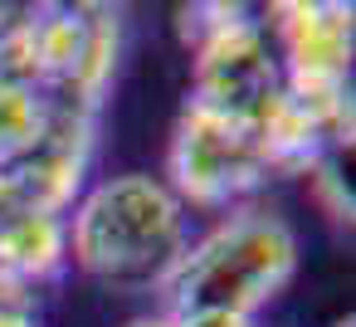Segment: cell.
I'll return each mask as SVG.
<instances>
[{"label":"cell","mask_w":356,"mask_h":327,"mask_svg":"<svg viewBox=\"0 0 356 327\" xmlns=\"http://www.w3.org/2000/svg\"><path fill=\"white\" fill-rule=\"evenodd\" d=\"M0 327H40V322H35V312H6Z\"/></svg>","instance_id":"9c48e42d"},{"label":"cell","mask_w":356,"mask_h":327,"mask_svg":"<svg viewBox=\"0 0 356 327\" xmlns=\"http://www.w3.org/2000/svg\"><path fill=\"white\" fill-rule=\"evenodd\" d=\"M332 327H356V322H351V317H341V322H332Z\"/></svg>","instance_id":"8fae6325"},{"label":"cell","mask_w":356,"mask_h":327,"mask_svg":"<svg viewBox=\"0 0 356 327\" xmlns=\"http://www.w3.org/2000/svg\"><path fill=\"white\" fill-rule=\"evenodd\" d=\"M44 93H35L30 83L15 79H0V166H10L44 127Z\"/></svg>","instance_id":"8992f818"},{"label":"cell","mask_w":356,"mask_h":327,"mask_svg":"<svg viewBox=\"0 0 356 327\" xmlns=\"http://www.w3.org/2000/svg\"><path fill=\"white\" fill-rule=\"evenodd\" d=\"M6 312H35V293L10 283V278H0V317Z\"/></svg>","instance_id":"ba28073f"},{"label":"cell","mask_w":356,"mask_h":327,"mask_svg":"<svg viewBox=\"0 0 356 327\" xmlns=\"http://www.w3.org/2000/svg\"><path fill=\"white\" fill-rule=\"evenodd\" d=\"M186 244V205L166 191V181L142 171L98 181L69 225V259L122 288L166 283Z\"/></svg>","instance_id":"6da1fadb"},{"label":"cell","mask_w":356,"mask_h":327,"mask_svg":"<svg viewBox=\"0 0 356 327\" xmlns=\"http://www.w3.org/2000/svg\"><path fill=\"white\" fill-rule=\"evenodd\" d=\"M171 322L176 327H254V317H234V312H181Z\"/></svg>","instance_id":"52a82bcc"},{"label":"cell","mask_w":356,"mask_h":327,"mask_svg":"<svg viewBox=\"0 0 356 327\" xmlns=\"http://www.w3.org/2000/svg\"><path fill=\"white\" fill-rule=\"evenodd\" d=\"M181 35L191 45V108L225 122L254 127L264 103L283 88V69L268 54L264 25L244 6H195L181 10Z\"/></svg>","instance_id":"3957f363"},{"label":"cell","mask_w":356,"mask_h":327,"mask_svg":"<svg viewBox=\"0 0 356 327\" xmlns=\"http://www.w3.org/2000/svg\"><path fill=\"white\" fill-rule=\"evenodd\" d=\"M298 273V234L264 210L229 215L205 239L186 244L176 269L166 273L161 293L171 303L166 317L181 312H234L254 317L273 303Z\"/></svg>","instance_id":"7a4b0ae2"},{"label":"cell","mask_w":356,"mask_h":327,"mask_svg":"<svg viewBox=\"0 0 356 327\" xmlns=\"http://www.w3.org/2000/svg\"><path fill=\"white\" fill-rule=\"evenodd\" d=\"M69 264V220L44 210H0V278L35 293Z\"/></svg>","instance_id":"5b68a950"},{"label":"cell","mask_w":356,"mask_h":327,"mask_svg":"<svg viewBox=\"0 0 356 327\" xmlns=\"http://www.w3.org/2000/svg\"><path fill=\"white\" fill-rule=\"evenodd\" d=\"M127 327H176L171 317H137V322H127Z\"/></svg>","instance_id":"30bf717a"},{"label":"cell","mask_w":356,"mask_h":327,"mask_svg":"<svg viewBox=\"0 0 356 327\" xmlns=\"http://www.w3.org/2000/svg\"><path fill=\"white\" fill-rule=\"evenodd\" d=\"M166 176H171L166 191L181 205L191 200L200 210H225V205L244 200L249 191H259L268 181V166H264L249 127L186 103L181 122L171 132V147H166Z\"/></svg>","instance_id":"277c9868"}]
</instances>
